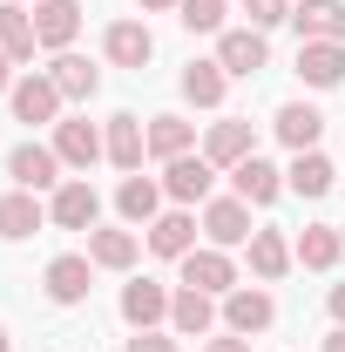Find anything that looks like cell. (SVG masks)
<instances>
[{
	"label": "cell",
	"mask_w": 345,
	"mask_h": 352,
	"mask_svg": "<svg viewBox=\"0 0 345 352\" xmlns=\"http://www.w3.org/2000/svg\"><path fill=\"white\" fill-rule=\"evenodd\" d=\"M210 183H216V163L197 149V156H176L170 170H163V197H176V204L190 210V204H203V197H210Z\"/></svg>",
	"instance_id": "cell-1"
},
{
	"label": "cell",
	"mask_w": 345,
	"mask_h": 352,
	"mask_svg": "<svg viewBox=\"0 0 345 352\" xmlns=\"http://www.w3.org/2000/svg\"><path fill=\"white\" fill-rule=\"evenodd\" d=\"M264 61H271L264 28H230V34H216V68H223V75H258Z\"/></svg>",
	"instance_id": "cell-2"
},
{
	"label": "cell",
	"mask_w": 345,
	"mask_h": 352,
	"mask_svg": "<svg viewBox=\"0 0 345 352\" xmlns=\"http://www.w3.org/2000/svg\"><path fill=\"white\" fill-rule=\"evenodd\" d=\"M203 237H210L216 251L251 244V204H244V197H216V204H203Z\"/></svg>",
	"instance_id": "cell-3"
},
{
	"label": "cell",
	"mask_w": 345,
	"mask_h": 352,
	"mask_svg": "<svg viewBox=\"0 0 345 352\" xmlns=\"http://www.w3.org/2000/svg\"><path fill=\"white\" fill-rule=\"evenodd\" d=\"M75 34H82V7H75V0H34V41L41 47L68 54Z\"/></svg>",
	"instance_id": "cell-4"
},
{
	"label": "cell",
	"mask_w": 345,
	"mask_h": 352,
	"mask_svg": "<svg viewBox=\"0 0 345 352\" xmlns=\"http://www.w3.org/2000/svg\"><path fill=\"white\" fill-rule=\"evenodd\" d=\"M47 217L61 223V230H95V217H102V197H95V183H61L54 190V204H47Z\"/></svg>",
	"instance_id": "cell-5"
},
{
	"label": "cell",
	"mask_w": 345,
	"mask_h": 352,
	"mask_svg": "<svg viewBox=\"0 0 345 352\" xmlns=\"http://www.w3.org/2000/svg\"><path fill=\"white\" fill-rule=\"evenodd\" d=\"M183 264V285H197V292H210V298H223V292H237V264L223 258V251H190V258H176Z\"/></svg>",
	"instance_id": "cell-6"
},
{
	"label": "cell",
	"mask_w": 345,
	"mask_h": 352,
	"mask_svg": "<svg viewBox=\"0 0 345 352\" xmlns=\"http://www.w3.org/2000/svg\"><path fill=\"white\" fill-rule=\"evenodd\" d=\"M291 28L298 41H345V0H298Z\"/></svg>",
	"instance_id": "cell-7"
},
{
	"label": "cell",
	"mask_w": 345,
	"mask_h": 352,
	"mask_svg": "<svg viewBox=\"0 0 345 352\" xmlns=\"http://www.w3.org/2000/svg\"><path fill=\"white\" fill-rule=\"evenodd\" d=\"M298 82L339 88L345 82V41H298Z\"/></svg>",
	"instance_id": "cell-8"
},
{
	"label": "cell",
	"mask_w": 345,
	"mask_h": 352,
	"mask_svg": "<svg viewBox=\"0 0 345 352\" xmlns=\"http://www.w3.org/2000/svg\"><path fill=\"white\" fill-rule=\"evenodd\" d=\"M61 156H54V149H41V142H21V149H14V156H7V176H14V183H21V190H61Z\"/></svg>",
	"instance_id": "cell-9"
},
{
	"label": "cell",
	"mask_w": 345,
	"mask_h": 352,
	"mask_svg": "<svg viewBox=\"0 0 345 352\" xmlns=\"http://www.w3.org/2000/svg\"><path fill=\"white\" fill-rule=\"evenodd\" d=\"M122 318H129L135 332H156V325L170 318V292H163L156 278H135V285H122Z\"/></svg>",
	"instance_id": "cell-10"
},
{
	"label": "cell",
	"mask_w": 345,
	"mask_h": 352,
	"mask_svg": "<svg viewBox=\"0 0 345 352\" xmlns=\"http://www.w3.org/2000/svg\"><path fill=\"white\" fill-rule=\"evenodd\" d=\"M271 318H278V305H271V292H258V285H251V292H223V325H230L237 339H251V332H264Z\"/></svg>",
	"instance_id": "cell-11"
},
{
	"label": "cell",
	"mask_w": 345,
	"mask_h": 352,
	"mask_svg": "<svg viewBox=\"0 0 345 352\" xmlns=\"http://www.w3.org/2000/svg\"><path fill=\"white\" fill-rule=\"evenodd\" d=\"M7 102H14V122H54V109H61V88L47 82V75H21Z\"/></svg>",
	"instance_id": "cell-12"
},
{
	"label": "cell",
	"mask_w": 345,
	"mask_h": 352,
	"mask_svg": "<svg viewBox=\"0 0 345 352\" xmlns=\"http://www.w3.org/2000/svg\"><path fill=\"white\" fill-rule=\"evenodd\" d=\"M149 251H156V258H190V251H197V217H190L183 204L163 210V217L149 223Z\"/></svg>",
	"instance_id": "cell-13"
},
{
	"label": "cell",
	"mask_w": 345,
	"mask_h": 352,
	"mask_svg": "<svg viewBox=\"0 0 345 352\" xmlns=\"http://www.w3.org/2000/svg\"><path fill=\"white\" fill-rule=\"evenodd\" d=\"M54 156L68 163V170H88L95 156H109V142L95 122H54Z\"/></svg>",
	"instance_id": "cell-14"
},
{
	"label": "cell",
	"mask_w": 345,
	"mask_h": 352,
	"mask_svg": "<svg viewBox=\"0 0 345 352\" xmlns=\"http://www.w3.org/2000/svg\"><path fill=\"white\" fill-rule=\"evenodd\" d=\"M102 142H109V163H115V170H142V156H149V129H142V122H135V116H109V135H102Z\"/></svg>",
	"instance_id": "cell-15"
},
{
	"label": "cell",
	"mask_w": 345,
	"mask_h": 352,
	"mask_svg": "<svg viewBox=\"0 0 345 352\" xmlns=\"http://www.w3.org/2000/svg\"><path fill=\"white\" fill-rule=\"evenodd\" d=\"M170 325L183 332V339H203V332L216 325V298H210V292H197V285H183V292L170 298Z\"/></svg>",
	"instance_id": "cell-16"
},
{
	"label": "cell",
	"mask_w": 345,
	"mask_h": 352,
	"mask_svg": "<svg viewBox=\"0 0 345 352\" xmlns=\"http://www.w3.org/2000/svg\"><path fill=\"white\" fill-rule=\"evenodd\" d=\"M41 223H47V210H41V197H34V190H14V197H0V237H7V244L34 237Z\"/></svg>",
	"instance_id": "cell-17"
},
{
	"label": "cell",
	"mask_w": 345,
	"mask_h": 352,
	"mask_svg": "<svg viewBox=\"0 0 345 352\" xmlns=\"http://www.w3.org/2000/svg\"><path fill=\"white\" fill-rule=\"evenodd\" d=\"M203 156H210L216 170H237L244 156H258V149H251V122H210V135H203Z\"/></svg>",
	"instance_id": "cell-18"
},
{
	"label": "cell",
	"mask_w": 345,
	"mask_h": 352,
	"mask_svg": "<svg viewBox=\"0 0 345 352\" xmlns=\"http://www.w3.org/2000/svg\"><path fill=\"white\" fill-rule=\"evenodd\" d=\"M115 210H122V223H149L163 217V183H149V176H129L122 190H115Z\"/></svg>",
	"instance_id": "cell-19"
},
{
	"label": "cell",
	"mask_w": 345,
	"mask_h": 352,
	"mask_svg": "<svg viewBox=\"0 0 345 352\" xmlns=\"http://www.w3.org/2000/svg\"><path fill=\"white\" fill-rule=\"evenodd\" d=\"M318 135H325V116L311 102H285L278 109V142L285 149H318Z\"/></svg>",
	"instance_id": "cell-20"
},
{
	"label": "cell",
	"mask_w": 345,
	"mask_h": 352,
	"mask_svg": "<svg viewBox=\"0 0 345 352\" xmlns=\"http://www.w3.org/2000/svg\"><path fill=\"white\" fill-rule=\"evenodd\" d=\"M339 251H345V230H332V223H304L291 258H298L304 271H332V264H339Z\"/></svg>",
	"instance_id": "cell-21"
},
{
	"label": "cell",
	"mask_w": 345,
	"mask_h": 352,
	"mask_svg": "<svg viewBox=\"0 0 345 352\" xmlns=\"http://www.w3.org/2000/svg\"><path fill=\"white\" fill-rule=\"evenodd\" d=\"M102 47H109V61H115V68H149V54H156V41H149V28H142V21H115Z\"/></svg>",
	"instance_id": "cell-22"
},
{
	"label": "cell",
	"mask_w": 345,
	"mask_h": 352,
	"mask_svg": "<svg viewBox=\"0 0 345 352\" xmlns=\"http://www.w3.org/2000/svg\"><path fill=\"white\" fill-rule=\"evenodd\" d=\"M230 183H237V197H244V204H278V190H285V170H271L264 156H244V163L230 170Z\"/></svg>",
	"instance_id": "cell-23"
},
{
	"label": "cell",
	"mask_w": 345,
	"mask_h": 352,
	"mask_svg": "<svg viewBox=\"0 0 345 352\" xmlns=\"http://www.w3.org/2000/svg\"><path fill=\"white\" fill-rule=\"evenodd\" d=\"M47 82L61 88V102H88V95L102 88V75H95V61H82V54H54Z\"/></svg>",
	"instance_id": "cell-24"
},
{
	"label": "cell",
	"mask_w": 345,
	"mask_h": 352,
	"mask_svg": "<svg viewBox=\"0 0 345 352\" xmlns=\"http://www.w3.org/2000/svg\"><path fill=\"white\" fill-rule=\"evenodd\" d=\"M135 230H88V264H102V271H129L135 264Z\"/></svg>",
	"instance_id": "cell-25"
},
{
	"label": "cell",
	"mask_w": 345,
	"mask_h": 352,
	"mask_svg": "<svg viewBox=\"0 0 345 352\" xmlns=\"http://www.w3.org/2000/svg\"><path fill=\"white\" fill-rule=\"evenodd\" d=\"M285 183H291L298 197H325V190L339 183V170H332V156H318V149H298V163L285 170Z\"/></svg>",
	"instance_id": "cell-26"
},
{
	"label": "cell",
	"mask_w": 345,
	"mask_h": 352,
	"mask_svg": "<svg viewBox=\"0 0 345 352\" xmlns=\"http://www.w3.org/2000/svg\"><path fill=\"white\" fill-rule=\"evenodd\" d=\"M34 14H21V7H14V0H7V7H0V54H7V61H34Z\"/></svg>",
	"instance_id": "cell-27"
},
{
	"label": "cell",
	"mask_w": 345,
	"mask_h": 352,
	"mask_svg": "<svg viewBox=\"0 0 345 352\" xmlns=\"http://www.w3.org/2000/svg\"><path fill=\"white\" fill-rule=\"evenodd\" d=\"M47 298L54 305H82L88 298V258H54L47 264Z\"/></svg>",
	"instance_id": "cell-28"
},
{
	"label": "cell",
	"mask_w": 345,
	"mask_h": 352,
	"mask_svg": "<svg viewBox=\"0 0 345 352\" xmlns=\"http://www.w3.org/2000/svg\"><path fill=\"white\" fill-rule=\"evenodd\" d=\"M190 142H197V129L183 116H149V156L176 163V156H190Z\"/></svg>",
	"instance_id": "cell-29"
},
{
	"label": "cell",
	"mask_w": 345,
	"mask_h": 352,
	"mask_svg": "<svg viewBox=\"0 0 345 352\" xmlns=\"http://www.w3.org/2000/svg\"><path fill=\"white\" fill-rule=\"evenodd\" d=\"M223 82H230V75H223L216 61H190V68H183V102L216 109V102H223Z\"/></svg>",
	"instance_id": "cell-30"
},
{
	"label": "cell",
	"mask_w": 345,
	"mask_h": 352,
	"mask_svg": "<svg viewBox=\"0 0 345 352\" xmlns=\"http://www.w3.org/2000/svg\"><path fill=\"white\" fill-rule=\"evenodd\" d=\"M251 271H258L264 285L285 278V271H291V244H285L278 230H251Z\"/></svg>",
	"instance_id": "cell-31"
},
{
	"label": "cell",
	"mask_w": 345,
	"mask_h": 352,
	"mask_svg": "<svg viewBox=\"0 0 345 352\" xmlns=\"http://www.w3.org/2000/svg\"><path fill=\"white\" fill-rule=\"evenodd\" d=\"M176 21H183L190 34H216V28H223V0H183Z\"/></svg>",
	"instance_id": "cell-32"
},
{
	"label": "cell",
	"mask_w": 345,
	"mask_h": 352,
	"mask_svg": "<svg viewBox=\"0 0 345 352\" xmlns=\"http://www.w3.org/2000/svg\"><path fill=\"white\" fill-rule=\"evenodd\" d=\"M244 14H251V28H278V21H291L285 0H244Z\"/></svg>",
	"instance_id": "cell-33"
},
{
	"label": "cell",
	"mask_w": 345,
	"mask_h": 352,
	"mask_svg": "<svg viewBox=\"0 0 345 352\" xmlns=\"http://www.w3.org/2000/svg\"><path fill=\"white\" fill-rule=\"evenodd\" d=\"M129 352H176V339H163V332H135Z\"/></svg>",
	"instance_id": "cell-34"
},
{
	"label": "cell",
	"mask_w": 345,
	"mask_h": 352,
	"mask_svg": "<svg viewBox=\"0 0 345 352\" xmlns=\"http://www.w3.org/2000/svg\"><path fill=\"white\" fill-rule=\"evenodd\" d=\"M203 352H251V339H237V332H230V339H210Z\"/></svg>",
	"instance_id": "cell-35"
},
{
	"label": "cell",
	"mask_w": 345,
	"mask_h": 352,
	"mask_svg": "<svg viewBox=\"0 0 345 352\" xmlns=\"http://www.w3.org/2000/svg\"><path fill=\"white\" fill-rule=\"evenodd\" d=\"M0 95H14V61L0 54Z\"/></svg>",
	"instance_id": "cell-36"
},
{
	"label": "cell",
	"mask_w": 345,
	"mask_h": 352,
	"mask_svg": "<svg viewBox=\"0 0 345 352\" xmlns=\"http://www.w3.org/2000/svg\"><path fill=\"white\" fill-rule=\"evenodd\" d=\"M332 318L345 325V285H332Z\"/></svg>",
	"instance_id": "cell-37"
},
{
	"label": "cell",
	"mask_w": 345,
	"mask_h": 352,
	"mask_svg": "<svg viewBox=\"0 0 345 352\" xmlns=\"http://www.w3.org/2000/svg\"><path fill=\"white\" fill-rule=\"evenodd\" d=\"M142 7H149V14H170V7H183V0H142Z\"/></svg>",
	"instance_id": "cell-38"
},
{
	"label": "cell",
	"mask_w": 345,
	"mask_h": 352,
	"mask_svg": "<svg viewBox=\"0 0 345 352\" xmlns=\"http://www.w3.org/2000/svg\"><path fill=\"white\" fill-rule=\"evenodd\" d=\"M325 352H345V325H339V332H332V339H325Z\"/></svg>",
	"instance_id": "cell-39"
},
{
	"label": "cell",
	"mask_w": 345,
	"mask_h": 352,
	"mask_svg": "<svg viewBox=\"0 0 345 352\" xmlns=\"http://www.w3.org/2000/svg\"><path fill=\"white\" fill-rule=\"evenodd\" d=\"M0 352H14V346H7V332H0Z\"/></svg>",
	"instance_id": "cell-40"
},
{
	"label": "cell",
	"mask_w": 345,
	"mask_h": 352,
	"mask_svg": "<svg viewBox=\"0 0 345 352\" xmlns=\"http://www.w3.org/2000/svg\"><path fill=\"white\" fill-rule=\"evenodd\" d=\"M339 230H345V223H339Z\"/></svg>",
	"instance_id": "cell-41"
}]
</instances>
